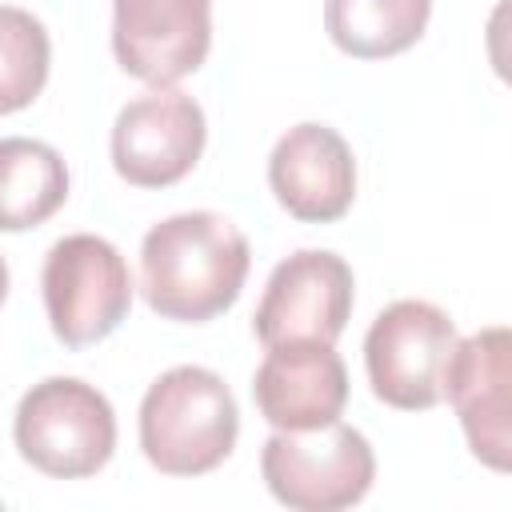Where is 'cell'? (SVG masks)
Listing matches in <instances>:
<instances>
[{
    "mask_svg": "<svg viewBox=\"0 0 512 512\" xmlns=\"http://www.w3.org/2000/svg\"><path fill=\"white\" fill-rule=\"evenodd\" d=\"M236 436V396L212 368L176 364L156 376L140 400V448L164 476H204L220 468Z\"/></svg>",
    "mask_w": 512,
    "mask_h": 512,
    "instance_id": "cell-2",
    "label": "cell"
},
{
    "mask_svg": "<svg viewBox=\"0 0 512 512\" xmlns=\"http://www.w3.org/2000/svg\"><path fill=\"white\" fill-rule=\"evenodd\" d=\"M352 292L356 280L344 256L324 248H300L272 268L252 316V332L264 348L296 340L336 344L352 316Z\"/></svg>",
    "mask_w": 512,
    "mask_h": 512,
    "instance_id": "cell-7",
    "label": "cell"
},
{
    "mask_svg": "<svg viewBox=\"0 0 512 512\" xmlns=\"http://www.w3.org/2000/svg\"><path fill=\"white\" fill-rule=\"evenodd\" d=\"M432 16V0H324V28L332 44L356 60H384L408 52Z\"/></svg>",
    "mask_w": 512,
    "mask_h": 512,
    "instance_id": "cell-14",
    "label": "cell"
},
{
    "mask_svg": "<svg viewBox=\"0 0 512 512\" xmlns=\"http://www.w3.org/2000/svg\"><path fill=\"white\" fill-rule=\"evenodd\" d=\"M212 48V0H112V52L152 88L196 72Z\"/></svg>",
    "mask_w": 512,
    "mask_h": 512,
    "instance_id": "cell-9",
    "label": "cell"
},
{
    "mask_svg": "<svg viewBox=\"0 0 512 512\" xmlns=\"http://www.w3.org/2000/svg\"><path fill=\"white\" fill-rule=\"evenodd\" d=\"M40 292L56 340L64 348H88L124 324L132 308V272L116 244L72 232L48 248Z\"/></svg>",
    "mask_w": 512,
    "mask_h": 512,
    "instance_id": "cell-5",
    "label": "cell"
},
{
    "mask_svg": "<svg viewBox=\"0 0 512 512\" xmlns=\"http://www.w3.org/2000/svg\"><path fill=\"white\" fill-rule=\"evenodd\" d=\"M12 436L36 472L84 480L116 452V412L100 388L76 376H48L20 396Z\"/></svg>",
    "mask_w": 512,
    "mask_h": 512,
    "instance_id": "cell-3",
    "label": "cell"
},
{
    "mask_svg": "<svg viewBox=\"0 0 512 512\" xmlns=\"http://www.w3.org/2000/svg\"><path fill=\"white\" fill-rule=\"evenodd\" d=\"M268 184L280 208L304 224H332L356 200V160L348 140L316 120L288 128L268 156Z\"/></svg>",
    "mask_w": 512,
    "mask_h": 512,
    "instance_id": "cell-10",
    "label": "cell"
},
{
    "mask_svg": "<svg viewBox=\"0 0 512 512\" xmlns=\"http://www.w3.org/2000/svg\"><path fill=\"white\" fill-rule=\"evenodd\" d=\"M68 200L64 156L28 136L0 140V232H24L60 212Z\"/></svg>",
    "mask_w": 512,
    "mask_h": 512,
    "instance_id": "cell-13",
    "label": "cell"
},
{
    "mask_svg": "<svg viewBox=\"0 0 512 512\" xmlns=\"http://www.w3.org/2000/svg\"><path fill=\"white\" fill-rule=\"evenodd\" d=\"M252 400L272 428H320L340 420L348 404V368L332 344H276L252 376Z\"/></svg>",
    "mask_w": 512,
    "mask_h": 512,
    "instance_id": "cell-12",
    "label": "cell"
},
{
    "mask_svg": "<svg viewBox=\"0 0 512 512\" xmlns=\"http://www.w3.org/2000/svg\"><path fill=\"white\" fill-rule=\"evenodd\" d=\"M508 356H512L508 328L496 324V328L472 332L468 340H456L444 372V396L460 416L472 456L496 472H508V456H512Z\"/></svg>",
    "mask_w": 512,
    "mask_h": 512,
    "instance_id": "cell-11",
    "label": "cell"
},
{
    "mask_svg": "<svg viewBox=\"0 0 512 512\" xmlns=\"http://www.w3.org/2000/svg\"><path fill=\"white\" fill-rule=\"evenodd\" d=\"M268 492L296 512H340L368 496L376 456L364 432L332 420L320 428H276L260 452Z\"/></svg>",
    "mask_w": 512,
    "mask_h": 512,
    "instance_id": "cell-4",
    "label": "cell"
},
{
    "mask_svg": "<svg viewBox=\"0 0 512 512\" xmlns=\"http://www.w3.org/2000/svg\"><path fill=\"white\" fill-rule=\"evenodd\" d=\"M456 324L428 300L388 304L364 336L372 396L400 412H424L444 400V372L456 348Z\"/></svg>",
    "mask_w": 512,
    "mask_h": 512,
    "instance_id": "cell-6",
    "label": "cell"
},
{
    "mask_svg": "<svg viewBox=\"0 0 512 512\" xmlns=\"http://www.w3.org/2000/svg\"><path fill=\"white\" fill-rule=\"evenodd\" d=\"M248 264V240L232 220L176 212L152 224L140 244V292L164 320L208 324L236 304Z\"/></svg>",
    "mask_w": 512,
    "mask_h": 512,
    "instance_id": "cell-1",
    "label": "cell"
},
{
    "mask_svg": "<svg viewBox=\"0 0 512 512\" xmlns=\"http://www.w3.org/2000/svg\"><path fill=\"white\" fill-rule=\"evenodd\" d=\"M4 296H8V264L0 256V304H4Z\"/></svg>",
    "mask_w": 512,
    "mask_h": 512,
    "instance_id": "cell-16",
    "label": "cell"
},
{
    "mask_svg": "<svg viewBox=\"0 0 512 512\" xmlns=\"http://www.w3.org/2000/svg\"><path fill=\"white\" fill-rule=\"evenodd\" d=\"M48 64H52L48 28L32 12L16 4H0V116L28 108L44 92Z\"/></svg>",
    "mask_w": 512,
    "mask_h": 512,
    "instance_id": "cell-15",
    "label": "cell"
},
{
    "mask_svg": "<svg viewBox=\"0 0 512 512\" xmlns=\"http://www.w3.org/2000/svg\"><path fill=\"white\" fill-rule=\"evenodd\" d=\"M204 136V108L188 92L148 88L112 124V168L132 188H168L196 168Z\"/></svg>",
    "mask_w": 512,
    "mask_h": 512,
    "instance_id": "cell-8",
    "label": "cell"
}]
</instances>
